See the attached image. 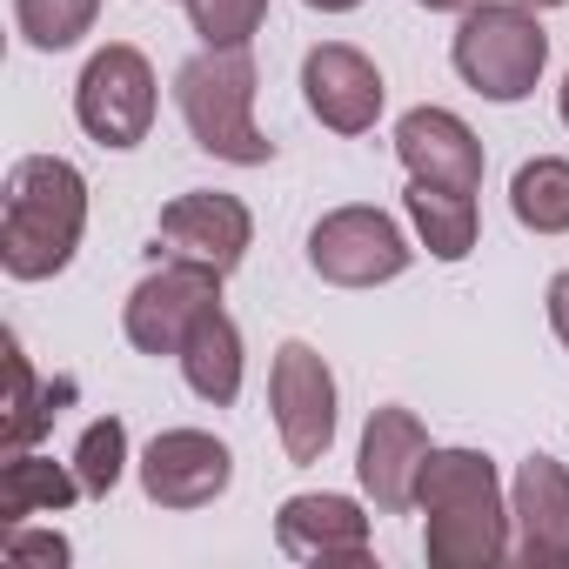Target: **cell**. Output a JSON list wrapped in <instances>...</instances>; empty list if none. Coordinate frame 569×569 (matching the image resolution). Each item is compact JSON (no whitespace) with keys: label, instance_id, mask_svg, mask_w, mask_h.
Here are the masks:
<instances>
[{"label":"cell","instance_id":"cell-13","mask_svg":"<svg viewBox=\"0 0 569 569\" xmlns=\"http://www.w3.org/2000/svg\"><path fill=\"white\" fill-rule=\"evenodd\" d=\"M274 542L296 562L362 569L369 562V516L356 496H289L274 509Z\"/></svg>","mask_w":569,"mask_h":569},{"label":"cell","instance_id":"cell-25","mask_svg":"<svg viewBox=\"0 0 569 569\" xmlns=\"http://www.w3.org/2000/svg\"><path fill=\"white\" fill-rule=\"evenodd\" d=\"M549 329H556V342L569 349V268L549 281Z\"/></svg>","mask_w":569,"mask_h":569},{"label":"cell","instance_id":"cell-23","mask_svg":"<svg viewBox=\"0 0 569 569\" xmlns=\"http://www.w3.org/2000/svg\"><path fill=\"white\" fill-rule=\"evenodd\" d=\"M201 48H248L268 21V0H188Z\"/></svg>","mask_w":569,"mask_h":569},{"label":"cell","instance_id":"cell-2","mask_svg":"<svg viewBox=\"0 0 569 569\" xmlns=\"http://www.w3.org/2000/svg\"><path fill=\"white\" fill-rule=\"evenodd\" d=\"M88 234V174L61 154H21L0 188V268L14 281H48L74 261Z\"/></svg>","mask_w":569,"mask_h":569},{"label":"cell","instance_id":"cell-20","mask_svg":"<svg viewBox=\"0 0 569 569\" xmlns=\"http://www.w3.org/2000/svg\"><path fill=\"white\" fill-rule=\"evenodd\" d=\"M8 416H0V442L8 449H28L48 422H54V396H68V389H41V376H34V362H28V349H21V336H8Z\"/></svg>","mask_w":569,"mask_h":569},{"label":"cell","instance_id":"cell-27","mask_svg":"<svg viewBox=\"0 0 569 569\" xmlns=\"http://www.w3.org/2000/svg\"><path fill=\"white\" fill-rule=\"evenodd\" d=\"M416 8H429V14H469L476 0H416Z\"/></svg>","mask_w":569,"mask_h":569},{"label":"cell","instance_id":"cell-24","mask_svg":"<svg viewBox=\"0 0 569 569\" xmlns=\"http://www.w3.org/2000/svg\"><path fill=\"white\" fill-rule=\"evenodd\" d=\"M0 556L8 562H41V569H61L68 562V536H34L28 522H14V529H0Z\"/></svg>","mask_w":569,"mask_h":569},{"label":"cell","instance_id":"cell-26","mask_svg":"<svg viewBox=\"0 0 569 569\" xmlns=\"http://www.w3.org/2000/svg\"><path fill=\"white\" fill-rule=\"evenodd\" d=\"M302 8H316V14H356L362 0H302Z\"/></svg>","mask_w":569,"mask_h":569},{"label":"cell","instance_id":"cell-3","mask_svg":"<svg viewBox=\"0 0 569 569\" xmlns=\"http://www.w3.org/2000/svg\"><path fill=\"white\" fill-rule=\"evenodd\" d=\"M254 54L248 48H201L194 61H181L174 74V108L194 134L201 154L234 161V168H268L274 141L254 128Z\"/></svg>","mask_w":569,"mask_h":569},{"label":"cell","instance_id":"cell-12","mask_svg":"<svg viewBox=\"0 0 569 569\" xmlns=\"http://www.w3.org/2000/svg\"><path fill=\"white\" fill-rule=\"evenodd\" d=\"M422 462H429V429H422L409 409H396V402L369 409L362 449H356V476H362V496H369L382 516L416 509V476H422Z\"/></svg>","mask_w":569,"mask_h":569},{"label":"cell","instance_id":"cell-28","mask_svg":"<svg viewBox=\"0 0 569 569\" xmlns=\"http://www.w3.org/2000/svg\"><path fill=\"white\" fill-rule=\"evenodd\" d=\"M556 114H562V128H569V74H562V94H556Z\"/></svg>","mask_w":569,"mask_h":569},{"label":"cell","instance_id":"cell-22","mask_svg":"<svg viewBox=\"0 0 569 569\" xmlns=\"http://www.w3.org/2000/svg\"><path fill=\"white\" fill-rule=\"evenodd\" d=\"M121 469H128V422H121V416L88 422L81 442H74V476H81V489H88V496H114Z\"/></svg>","mask_w":569,"mask_h":569},{"label":"cell","instance_id":"cell-8","mask_svg":"<svg viewBox=\"0 0 569 569\" xmlns=\"http://www.w3.org/2000/svg\"><path fill=\"white\" fill-rule=\"evenodd\" d=\"M268 402H274V436L289 462H322L336 449V376L309 342H281L268 362Z\"/></svg>","mask_w":569,"mask_h":569},{"label":"cell","instance_id":"cell-6","mask_svg":"<svg viewBox=\"0 0 569 569\" xmlns=\"http://www.w3.org/2000/svg\"><path fill=\"white\" fill-rule=\"evenodd\" d=\"M409 261H416V248L396 228V214H382V208L349 201L309 228V268L322 281H336V289H382V281L409 274Z\"/></svg>","mask_w":569,"mask_h":569},{"label":"cell","instance_id":"cell-19","mask_svg":"<svg viewBox=\"0 0 569 569\" xmlns=\"http://www.w3.org/2000/svg\"><path fill=\"white\" fill-rule=\"evenodd\" d=\"M509 208L529 234H569V161L562 154L522 161L509 181Z\"/></svg>","mask_w":569,"mask_h":569},{"label":"cell","instance_id":"cell-7","mask_svg":"<svg viewBox=\"0 0 569 569\" xmlns=\"http://www.w3.org/2000/svg\"><path fill=\"white\" fill-rule=\"evenodd\" d=\"M221 302V268H201V261H161L154 274H141L128 302H121V336L141 349V356H181L188 329Z\"/></svg>","mask_w":569,"mask_h":569},{"label":"cell","instance_id":"cell-4","mask_svg":"<svg viewBox=\"0 0 569 569\" xmlns=\"http://www.w3.org/2000/svg\"><path fill=\"white\" fill-rule=\"evenodd\" d=\"M449 61L482 101L509 108V101L536 94V81L549 68V34H542L536 8H522V0H476L449 41Z\"/></svg>","mask_w":569,"mask_h":569},{"label":"cell","instance_id":"cell-5","mask_svg":"<svg viewBox=\"0 0 569 569\" xmlns=\"http://www.w3.org/2000/svg\"><path fill=\"white\" fill-rule=\"evenodd\" d=\"M154 101H161V94H154V68H148V54L128 48V41H108V48L81 68V81H74V121L88 128V141H101V148H114V154H128V148L148 141Z\"/></svg>","mask_w":569,"mask_h":569},{"label":"cell","instance_id":"cell-15","mask_svg":"<svg viewBox=\"0 0 569 569\" xmlns=\"http://www.w3.org/2000/svg\"><path fill=\"white\" fill-rule=\"evenodd\" d=\"M396 154L409 168V181H436V188H482V141L462 114L449 108H409L396 121Z\"/></svg>","mask_w":569,"mask_h":569},{"label":"cell","instance_id":"cell-18","mask_svg":"<svg viewBox=\"0 0 569 569\" xmlns=\"http://www.w3.org/2000/svg\"><path fill=\"white\" fill-rule=\"evenodd\" d=\"M402 208H409V221H416V234H422V248L436 254V261H462L469 248H476V194H462V188H436V181H409L402 188Z\"/></svg>","mask_w":569,"mask_h":569},{"label":"cell","instance_id":"cell-10","mask_svg":"<svg viewBox=\"0 0 569 569\" xmlns=\"http://www.w3.org/2000/svg\"><path fill=\"white\" fill-rule=\"evenodd\" d=\"M509 556L529 569H569V469L529 456L509 482Z\"/></svg>","mask_w":569,"mask_h":569},{"label":"cell","instance_id":"cell-14","mask_svg":"<svg viewBox=\"0 0 569 569\" xmlns=\"http://www.w3.org/2000/svg\"><path fill=\"white\" fill-rule=\"evenodd\" d=\"M161 241H168V254H181V261H201V268L234 274L241 254H248V241H254V214H248V201H234V194L188 188V194H174V201L161 208Z\"/></svg>","mask_w":569,"mask_h":569},{"label":"cell","instance_id":"cell-1","mask_svg":"<svg viewBox=\"0 0 569 569\" xmlns=\"http://www.w3.org/2000/svg\"><path fill=\"white\" fill-rule=\"evenodd\" d=\"M422 556L436 569H489L509 556V496L482 449H429L416 476Z\"/></svg>","mask_w":569,"mask_h":569},{"label":"cell","instance_id":"cell-9","mask_svg":"<svg viewBox=\"0 0 569 569\" xmlns=\"http://www.w3.org/2000/svg\"><path fill=\"white\" fill-rule=\"evenodd\" d=\"M234 476L228 442H214L208 429H161L141 449V496L154 509H208Z\"/></svg>","mask_w":569,"mask_h":569},{"label":"cell","instance_id":"cell-11","mask_svg":"<svg viewBox=\"0 0 569 569\" xmlns=\"http://www.w3.org/2000/svg\"><path fill=\"white\" fill-rule=\"evenodd\" d=\"M302 94H309V114L329 128V134H369L376 114H382V68L349 48V41H322L309 48L302 61Z\"/></svg>","mask_w":569,"mask_h":569},{"label":"cell","instance_id":"cell-17","mask_svg":"<svg viewBox=\"0 0 569 569\" xmlns=\"http://www.w3.org/2000/svg\"><path fill=\"white\" fill-rule=\"evenodd\" d=\"M81 489V476L54 456H34V449H8V462H0V529H14L28 516H61Z\"/></svg>","mask_w":569,"mask_h":569},{"label":"cell","instance_id":"cell-29","mask_svg":"<svg viewBox=\"0 0 569 569\" xmlns=\"http://www.w3.org/2000/svg\"><path fill=\"white\" fill-rule=\"evenodd\" d=\"M522 8H536V14H542V8H569V0H522Z\"/></svg>","mask_w":569,"mask_h":569},{"label":"cell","instance_id":"cell-16","mask_svg":"<svg viewBox=\"0 0 569 569\" xmlns=\"http://www.w3.org/2000/svg\"><path fill=\"white\" fill-rule=\"evenodd\" d=\"M181 382L201 396V402H214V409H228L234 396H241V369H248V356H241V329H234V316L214 302L194 329H188V342H181Z\"/></svg>","mask_w":569,"mask_h":569},{"label":"cell","instance_id":"cell-21","mask_svg":"<svg viewBox=\"0 0 569 569\" xmlns=\"http://www.w3.org/2000/svg\"><path fill=\"white\" fill-rule=\"evenodd\" d=\"M94 14H101V0H14V28L41 54L81 48V34L94 28Z\"/></svg>","mask_w":569,"mask_h":569}]
</instances>
